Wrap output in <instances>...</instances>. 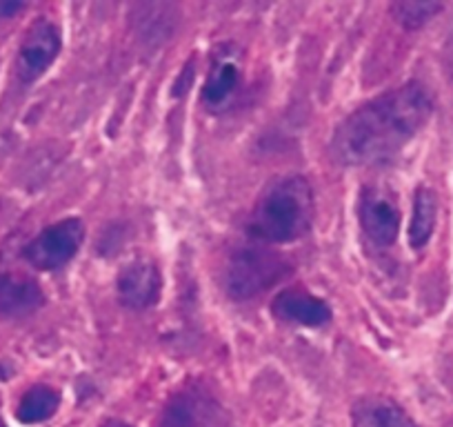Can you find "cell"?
<instances>
[{"instance_id": "3", "label": "cell", "mask_w": 453, "mask_h": 427, "mask_svg": "<svg viewBox=\"0 0 453 427\" xmlns=\"http://www.w3.org/2000/svg\"><path fill=\"white\" fill-rule=\"evenodd\" d=\"M291 274V263L285 256L260 247L236 250L226 263L225 290L236 300H247L267 291Z\"/></svg>"}, {"instance_id": "5", "label": "cell", "mask_w": 453, "mask_h": 427, "mask_svg": "<svg viewBox=\"0 0 453 427\" xmlns=\"http://www.w3.org/2000/svg\"><path fill=\"white\" fill-rule=\"evenodd\" d=\"M358 219L365 237L376 247H391L398 238L400 209L387 187H365L358 203Z\"/></svg>"}, {"instance_id": "16", "label": "cell", "mask_w": 453, "mask_h": 427, "mask_svg": "<svg viewBox=\"0 0 453 427\" xmlns=\"http://www.w3.org/2000/svg\"><path fill=\"white\" fill-rule=\"evenodd\" d=\"M25 10V3H19V0H0V20L12 19L19 12Z\"/></svg>"}, {"instance_id": "10", "label": "cell", "mask_w": 453, "mask_h": 427, "mask_svg": "<svg viewBox=\"0 0 453 427\" xmlns=\"http://www.w3.org/2000/svg\"><path fill=\"white\" fill-rule=\"evenodd\" d=\"M45 305V294L36 281L20 274L0 272V314L27 316Z\"/></svg>"}, {"instance_id": "13", "label": "cell", "mask_w": 453, "mask_h": 427, "mask_svg": "<svg viewBox=\"0 0 453 427\" xmlns=\"http://www.w3.org/2000/svg\"><path fill=\"white\" fill-rule=\"evenodd\" d=\"M438 219V200L429 187H418L416 200H413V216L409 225V243L413 250H422L429 243Z\"/></svg>"}, {"instance_id": "15", "label": "cell", "mask_w": 453, "mask_h": 427, "mask_svg": "<svg viewBox=\"0 0 453 427\" xmlns=\"http://www.w3.org/2000/svg\"><path fill=\"white\" fill-rule=\"evenodd\" d=\"M440 12H442V5L440 3H429V0H400V3L391 5V16L404 29L425 27Z\"/></svg>"}, {"instance_id": "4", "label": "cell", "mask_w": 453, "mask_h": 427, "mask_svg": "<svg viewBox=\"0 0 453 427\" xmlns=\"http://www.w3.org/2000/svg\"><path fill=\"white\" fill-rule=\"evenodd\" d=\"M85 241V223L81 219H65L42 229L23 250L25 260L41 272L65 268L81 252Z\"/></svg>"}, {"instance_id": "1", "label": "cell", "mask_w": 453, "mask_h": 427, "mask_svg": "<svg viewBox=\"0 0 453 427\" xmlns=\"http://www.w3.org/2000/svg\"><path fill=\"white\" fill-rule=\"evenodd\" d=\"M434 100L420 82L376 96L347 116L331 136V156L345 167H367L394 159L426 125Z\"/></svg>"}, {"instance_id": "18", "label": "cell", "mask_w": 453, "mask_h": 427, "mask_svg": "<svg viewBox=\"0 0 453 427\" xmlns=\"http://www.w3.org/2000/svg\"><path fill=\"white\" fill-rule=\"evenodd\" d=\"M0 427H7V425H5V423H3V421H0Z\"/></svg>"}, {"instance_id": "12", "label": "cell", "mask_w": 453, "mask_h": 427, "mask_svg": "<svg viewBox=\"0 0 453 427\" xmlns=\"http://www.w3.org/2000/svg\"><path fill=\"white\" fill-rule=\"evenodd\" d=\"M238 85H241V67L236 54H216L203 87V103L207 107H220L232 98Z\"/></svg>"}, {"instance_id": "7", "label": "cell", "mask_w": 453, "mask_h": 427, "mask_svg": "<svg viewBox=\"0 0 453 427\" xmlns=\"http://www.w3.org/2000/svg\"><path fill=\"white\" fill-rule=\"evenodd\" d=\"M60 47H63L60 29L51 20L38 19L20 43L19 58H16V74L20 81H38L58 58Z\"/></svg>"}, {"instance_id": "17", "label": "cell", "mask_w": 453, "mask_h": 427, "mask_svg": "<svg viewBox=\"0 0 453 427\" xmlns=\"http://www.w3.org/2000/svg\"><path fill=\"white\" fill-rule=\"evenodd\" d=\"M100 427H132V425L125 421H119V418H109V421H104Z\"/></svg>"}, {"instance_id": "9", "label": "cell", "mask_w": 453, "mask_h": 427, "mask_svg": "<svg viewBox=\"0 0 453 427\" xmlns=\"http://www.w3.org/2000/svg\"><path fill=\"white\" fill-rule=\"evenodd\" d=\"M273 316L291 325L303 328H325L331 321V307L318 296L309 294L303 287H287L273 299Z\"/></svg>"}, {"instance_id": "14", "label": "cell", "mask_w": 453, "mask_h": 427, "mask_svg": "<svg viewBox=\"0 0 453 427\" xmlns=\"http://www.w3.org/2000/svg\"><path fill=\"white\" fill-rule=\"evenodd\" d=\"M60 405V394L50 385H34L25 392L20 399L16 418L25 425H36V423L50 421Z\"/></svg>"}, {"instance_id": "2", "label": "cell", "mask_w": 453, "mask_h": 427, "mask_svg": "<svg viewBox=\"0 0 453 427\" xmlns=\"http://www.w3.org/2000/svg\"><path fill=\"white\" fill-rule=\"evenodd\" d=\"M316 216L313 190L304 176L278 178L256 200L247 221L250 237L263 243H294L311 229Z\"/></svg>"}, {"instance_id": "6", "label": "cell", "mask_w": 453, "mask_h": 427, "mask_svg": "<svg viewBox=\"0 0 453 427\" xmlns=\"http://www.w3.org/2000/svg\"><path fill=\"white\" fill-rule=\"evenodd\" d=\"M156 427H226V414L211 394L189 387L167 400Z\"/></svg>"}, {"instance_id": "11", "label": "cell", "mask_w": 453, "mask_h": 427, "mask_svg": "<svg viewBox=\"0 0 453 427\" xmlns=\"http://www.w3.org/2000/svg\"><path fill=\"white\" fill-rule=\"evenodd\" d=\"M354 427H418L416 421L385 396H365L351 409Z\"/></svg>"}, {"instance_id": "8", "label": "cell", "mask_w": 453, "mask_h": 427, "mask_svg": "<svg viewBox=\"0 0 453 427\" xmlns=\"http://www.w3.org/2000/svg\"><path fill=\"white\" fill-rule=\"evenodd\" d=\"M163 290V276L154 260L138 259L125 265L116 278V294L123 307L127 309H147L160 299Z\"/></svg>"}]
</instances>
